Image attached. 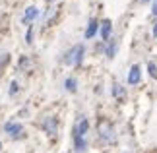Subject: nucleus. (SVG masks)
Returning <instances> with one entry per match:
<instances>
[{
	"mask_svg": "<svg viewBox=\"0 0 157 153\" xmlns=\"http://www.w3.org/2000/svg\"><path fill=\"white\" fill-rule=\"evenodd\" d=\"M10 60V54H0V70L6 66V62Z\"/></svg>",
	"mask_w": 157,
	"mask_h": 153,
	"instance_id": "4468645a",
	"label": "nucleus"
},
{
	"mask_svg": "<svg viewBox=\"0 0 157 153\" xmlns=\"http://www.w3.org/2000/svg\"><path fill=\"white\" fill-rule=\"evenodd\" d=\"M153 35H155V37H157V23H155V25H153Z\"/></svg>",
	"mask_w": 157,
	"mask_h": 153,
	"instance_id": "6ab92c4d",
	"label": "nucleus"
},
{
	"mask_svg": "<svg viewBox=\"0 0 157 153\" xmlns=\"http://www.w3.org/2000/svg\"><path fill=\"white\" fill-rule=\"evenodd\" d=\"M87 130H89V122H87V118H82L78 122V126L74 128V138H86Z\"/></svg>",
	"mask_w": 157,
	"mask_h": 153,
	"instance_id": "20e7f679",
	"label": "nucleus"
},
{
	"mask_svg": "<svg viewBox=\"0 0 157 153\" xmlns=\"http://www.w3.org/2000/svg\"><path fill=\"white\" fill-rule=\"evenodd\" d=\"M140 2H149V0H140Z\"/></svg>",
	"mask_w": 157,
	"mask_h": 153,
	"instance_id": "aec40b11",
	"label": "nucleus"
},
{
	"mask_svg": "<svg viewBox=\"0 0 157 153\" xmlns=\"http://www.w3.org/2000/svg\"><path fill=\"white\" fill-rule=\"evenodd\" d=\"M151 12H153V16H157V0H155V4H153V10H151Z\"/></svg>",
	"mask_w": 157,
	"mask_h": 153,
	"instance_id": "a211bd4d",
	"label": "nucleus"
},
{
	"mask_svg": "<svg viewBox=\"0 0 157 153\" xmlns=\"http://www.w3.org/2000/svg\"><path fill=\"white\" fill-rule=\"evenodd\" d=\"M111 21H109V20H105L103 23H101V37H103L105 41L109 39V35H111Z\"/></svg>",
	"mask_w": 157,
	"mask_h": 153,
	"instance_id": "1a4fd4ad",
	"label": "nucleus"
},
{
	"mask_svg": "<svg viewBox=\"0 0 157 153\" xmlns=\"http://www.w3.org/2000/svg\"><path fill=\"white\" fill-rule=\"evenodd\" d=\"M113 95L117 97V99H122V97L126 95V91H124V87H122V85L114 83V87H113Z\"/></svg>",
	"mask_w": 157,
	"mask_h": 153,
	"instance_id": "9d476101",
	"label": "nucleus"
},
{
	"mask_svg": "<svg viewBox=\"0 0 157 153\" xmlns=\"http://www.w3.org/2000/svg\"><path fill=\"white\" fill-rule=\"evenodd\" d=\"M142 78V72H140V66H132L130 68V74H128V83L130 85H136Z\"/></svg>",
	"mask_w": 157,
	"mask_h": 153,
	"instance_id": "423d86ee",
	"label": "nucleus"
},
{
	"mask_svg": "<svg viewBox=\"0 0 157 153\" xmlns=\"http://www.w3.org/2000/svg\"><path fill=\"white\" fill-rule=\"evenodd\" d=\"M97 130H99V138L103 140V142H113L114 140V130H113V124L109 120H101Z\"/></svg>",
	"mask_w": 157,
	"mask_h": 153,
	"instance_id": "f257e3e1",
	"label": "nucleus"
},
{
	"mask_svg": "<svg viewBox=\"0 0 157 153\" xmlns=\"http://www.w3.org/2000/svg\"><path fill=\"white\" fill-rule=\"evenodd\" d=\"M82 56H83V47L82 45H76L72 47L64 56V62L66 64H80L82 62Z\"/></svg>",
	"mask_w": 157,
	"mask_h": 153,
	"instance_id": "f03ea898",
	"label": "nucleus"
},
{
	"mask_svg": "<svg viewBox=\"0 0 157 153\" xmlns=\"http://www.w3.org/2000/svg\"><path fill=\"white\" fill-rule=\"evenodd\" d=\"M0 149H2V143H0Z\"/></svg>",
	"mask_w": 157,
	"mask_h": 153,
	"instance_id": "412c9836",
	"label": "nucleus"
},
{
	"mask_svg": "<svg viewBox=\"0 0 157 153\" xmlns=\"http://www.w3.org/2000/svg\"><path fill=\"white\" fill-rule=\"evenodd\" d=\"M74 143H76V149L78 151H83V149H86V138H74Z\"/></svg>",
	"mask_w": 157,
	"mask_h": 153,
	"instance_id": "9b49d317",
	"label": "nucleus"
},
{
	"mask_svg": "<svg viewBox=\"0 0 157 153\" xmlns=\"http://www.w3.org/2000/svg\"><path fill=\"white\" fill-rule=\"evenodd\" d=\"M147 70H149V76H151V78H157V68H155V64H153V62H149V64H147Z\"/></svg>",
	"mask_w": 157,
	"mask_h": 153,
	"instance_id": "ddd939ff",
	"label": "nucleus"
},
{
	"mask_svg": "<svg viewBox=\"0 0 157 153\" xmlns=\"http://www.w3.org/2000/svg\"><path fill=\"white\" fill-rule=\"evenodd\" d=\"M43 128L47 130V134L54 136V134H56V118H54V116H47L45 122H43Z\"/></svg>",
	"mask_w": 157,
	"mask_h": 153,
	"instance_id": "39448f33",
	"label": "nucleus"
},
{
	"mask_svg": "<svg viewBox=\"0 0 157 153\" xmlns=\"http://www.w3.org/2000/svg\"><path fill=\"white\" fill-rule=\"evenodd\" d=\"M37 16H39V10L35 8V6H29V8L25 10V14H23V21H31Z\"/></svg>",
	"mask_w": 157,
	"mask_h": 153,
	"instance_id": "0eeeda50",
	"label": "nucleus"
},
{
	"mask_svg": "<svg viewBox=\"0 0 157 153\" xmlns=\"http://www.w3.org/2000/svg\"><path fill=\"white\" fill-rule=\"evenodd\" d=\"M4 130L8 132L12 138H21V136H23V128H21V124H16V122H8V124L4 126Z\"/></svg>",
	"mask_w": 157,
	"mask_h": 153,
	"instance_id": "7ed1b4c3",
	"label": "nucleus"
},
{
	"mask_svg": "<svg viewBox=\"0 0 157 153\" xmlns=\"http://www.w3.org/2000/svg\"><path fill=\"white\" fill-rule=\"evenodd\" d=\"M16 91H17V82H12V89H10V93H12V95H14V93H16Z\"/></svg>",
	"mask_w": 157,
	"mask_h": 153,
	"instance_id": "f3484780",
	"label": "nucleus"
},
{
	"mask_svg": "<svg viewBox=\"0 0 157 153\" xmlns=\"http://www.w3.org/2000/svg\"><path fill=\"white\" fill-rule=\"evenodd\" d=\"M64 85H66V89H68V91H76V79L74 78H68Z\"/></svg>",
	"mask_w": 157,
	"mask_h": 153,
	"instance_id": "f8f14e48",
	"label": "nucleus"
},
{
	"mask_svg": "<svg viewBox=\"0 0 157 153\" xmlns=\"http://www.w3.org/2000/svg\"><path fill=\"white\" fill-rule=\"evenodd\" d=\"M114 51H117V45L111 43V45L107 47V56H114Z\"/></svg>",
	"mask_w": 157,
	"mask_h": 153,
	"instance_id": "2eb2a0df",
	"label": "nucleus"
},
{
	"mask_svg": "<svg viewBox=\"0 0 157 153\" xmlns=\"http://www.w3.org/2000/svg\"><path fill=\"white\" fill-rule=\"evenodd\" d=\"M31 39H33V27H29V29H27V37H25V41L31 43Z\"/></svg>",
	"mask_w": 157,
	"mask_h": 153,
	"instance_id": "dca6fc26",
	"label": "nucleus"
},
{
	"mask_svg": "<svg viewBox=\"0 0 157 153\" xmlns=\"http://www.w3.org/2000/svg\"><path fill=\"white\" fill-rule=\"evenodd\" d=\"M97 29H99V23L95 21V20H91L89 21V25H87V29H86V39H91L95 33H97Z\"/></svg>",
	"mask_w": 157,
	"mask_h": 153,
	"instance_id": "6e6552de",
	"label": "nucleus"
}]
</instances>
